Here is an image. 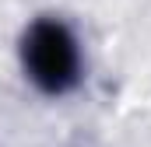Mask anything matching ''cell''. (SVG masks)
<instances>
[{
	"instance_id": "1",
	"label": "cell",
	"mask_w": 151,
	"mask_h": 147,
	"mask_svg": "<svg viewBox=\"0 0 151 147\" xmlns=\"http://www.w3.org/2000/svg\"><path fill=\"white\" fill-rule=\"evenodd\" d=\"M21 67L42 95H67L81 81V49L60 18H39L21 35Z\"/></svg>"
}]
</instances>
